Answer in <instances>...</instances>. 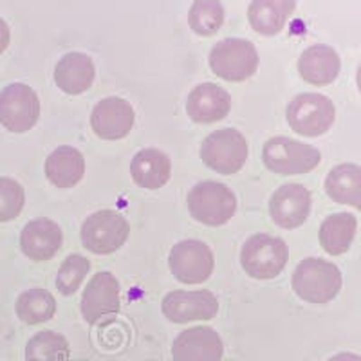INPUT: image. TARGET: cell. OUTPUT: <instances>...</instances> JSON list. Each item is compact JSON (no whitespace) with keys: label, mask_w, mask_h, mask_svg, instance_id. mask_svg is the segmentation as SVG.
Returning <instances> with one entry per match:
<instances>
[{"label":"cell","mask_w":361,"mask_h":361,"mask_svg":"<svg viewBox=\"0 0 361 361\" xmlns=\"http://www.w3.org/2000/svg\"><path fill=\"white\" fill-rule=\"evenodd\" d=\"M341 69L340 56L331 45L316 44L307 47L298 58V73L304 82L316 87L333 83Z\"/></svg>","instance_id":"obj_18"},{"label":"cell","mask_w":361,"mask_h":361,"mask_svg":"<svg viewBox=\"0 0 361 361\" xmlns=\"http://www.w3.org/2000/svg\"><path fill=\"white\" fill-rule=\"evenodd\" d=\"M357 230V221L353 214L329 215L320 226V244L329 255H343L349 250Z\"/></svg>","instance_id":"obj_24"},{"label":"cell","mask_w":361,"mask_h":361,"mask_svg":"<svg viewBox=\"0 0 361 361\" xmlns=\"http://www.w3.org/2000/svg\"><path fill=\"white\" fill-rule=\"evenodd\" d=\"M164 318L173 324H188V322L212 320L219 312V300L208 289L201 291H177L169 293L161 304Z\"/></svg>","instance_id":"obj_12"},{"label":"cell","mask_w":361,"mask_h":361,"mask_svg":"<svg viewBox=\"0 0 361 361\" xmlns=\"http://www.w3.org/2000/svg\"><path fill=\"white\" fill-rule=\"evenodd\" d=\"M134 109L130 103L118 96H111L98 102L90 114V127L102 140H123L134 127Z\"/></svg>","instance_id":"obj_14"},{"label":"cell","mask_w":361,"mask_h":361,"mask_svg":"<svg viewBox=\"0 0 361 361\" xmlns=\"http://www.w3.org/2000/svg\"><path fill=\"white\" fill-rule=\"evenodd\" d=\"M202 163L214 172L231 176L243 169L247 159V141L237 128L215 130L201 145Z\"/></svg>","instance_id":"obj_6"},{"label":"cell","mask_w":361,"mask_h":361,"mask_svg":"<svg viewBox=\"0 0 361 361\" xmlns=\"http://www.w3.org/2000/svg\"><path fill=\"white\" fill-rule=\"evenodd\" d=\"M311 192L305 186L289 183L276 190L269 199V215L283 230H295L311 214Z\"/></svg>","instance_id":"obj_13"},{"label":"cell","mask_w":361,"mask_h":361,"mask_svg":"<svg viewBox=\"0 0 361 361\" xmlns=\"http://www.w3.org/2000/svg\"><path fill=\"white\" fill-rule=\"evenodd\" d=\"M356 83H357V89H360V92H361V66H360V69H357V74H356Z\"/></svg>","instance_id":"obj_32"},{"label":"cell","mask_w":361,"mask_h":361,"mask_svg":"<svg viewBox=\"0 0 361 361\" xmlns=\"http://www.w3.org/2000/svg\"><path fill=\"white\" fill-rule=\"evenodd\" d=\"M172 173L170 157L157 148H143L130 163V176L140 188H163Z\"/></svg>","instance_id":"obj_20"},{"label":"cell","mask_w":361,"mask_h":361,"mask_svg":"<svg viewBox=\"0 0 361 361\" xmlns=\"http://www.w3.org/2000/svg\"><path fill=\"white\" fill-rule=\"evenodd\" d=\"M224 343L212 327H192L177 334L172 345L176 361H221Z\"/></svg>","instance_id":"obj_15"},{"label":"cell","mask_w":361,"mask_h":361,"mask_svg":"<svg viewBox=\"0 0 361 361\" xmlns=\"http://www.w3.org/2000/svg\"><path fill=\"white\" fill-rule=\"evenodd\" d=\"M40 118V99L25 83H11L0 90V123L15 134H24Z\"/></svg>","instance_id":"obj_9"},{"label":"cell","mask_w":361,"mask_h":361,"mask_svg":"<svg viewBox=\"0 0 361 361\" xmlns=\"http://www.w3.org/2000/svg\"><path fill=\"white\" fill-rule=\"evenodd\" d=\"M82 316L87 324H109L119 312V283L109 271L96 273L83 289Z\"/></svg>","instance_id":"obj_11"},{"label":"cell","mask_w":361,"mask_h":361,"mask_svg":"<svg viewBox=\"0 0 361 361\" xmlns=\"http://www.w3.org/2000/svg\"><path fill=\"white\" fill-rule=\"evenodd\" d=\"M69 343L62 334L40 331L25 345V361H67Z\"/></svg>","instance_id":"obj_26"},{"label":"cell","mask_w":361,"mask_h":361,"mask_svg":"<svg viewBox=\"0 0 361 361\" xmlns=\"http://www.w3.org/2000/svg\"><path fill=\"white\" fill-rule=\"evenodd\" d=\"M63 244L60 226L47 217H38L27 222L20 233V247L31 260H51Z\"/></svg>","instance_id":"obj_16"},{"label":"cell","mask_w":361,"mask_h":361,"mask_svg":"<svg viewBox=\"0 0 361 361\" xmlns=\"http://www.w3.org/2000/svg\"><path fill=\"white\" fill-rule=\"evenodd\" d=\"M188 212L195 221L206 226H222L237 212V197L230 188L217 180H202L188 192Z\"/></svg>","instance_id":"obj_5"},{"label":"cell","mask_w":361,"mask_h":361,"mask_svg":"<svg viewBox=\"0 0 361 361\" xmlns=\"http://www.w3.org/2000/svg\"><path fill=\"white\" fill-rule=\"evenodd\" d=\"M9 42H11V31H9V25L6 24L4 18H0V54L8 49Z\"/></svg>","instance_id":"obj_30"},{"label":"cell","mask_w":361,"mask_h":361,"mask_svg":"<svg viewBox=\"0 0 361 361\" xmlns=\"http://www.w3.org/2000/svg\"><path fill=\"white\" fill-rule=\"evenodd\" d=\"M15 311L24 324H44L56 314V300L47 289H29L17 298Z\"/></svg>","instance_id":"obj_25"},{"label":"cell","mask_w":361,"mask_h":361,"mask_svg":"<svg viewBox=\"0 0 361 361\" xmlns=\"http://www.w3.org/2000/svg\"><path fill=\"white\" fill-rule=\"evenodd\" d=\"M289 260V247L282 238L267 233H257L244 243L240 264L251 279H276Z\"/></svg>","instance_id":"obj_3"},{"label":"cell","mask_w":361,"mask_h":361,"mask_svg":"<svg viewBox=\"0 0 361 361\" xmlns=\"http://www.w3.org/2000/svg\"><path fill=\"white\" fill-rule=\"evenodd\" d=\"M288 123L296 134L318 137L333 127L336 118L334 103L324 94L305 92L293 99L286 112Z\"/></svg>","instance_id":"obj_7"},{"label":"cell","mask_w":361,"mask_h":361,"mask_svg":"<svg viewBox=\"0 0 361 361\" xmlns=\"http://www.w3.org/2000/svg\"><path fill=\"white\" fill-rule=\"evenodd\" d=\"M259 53L250 40L226 38L209 51V69L226 82H244L259 69Z\"/></svg>","instance_id":"obj_4"},{"label":"cell","mask_w":361,"mask_h":361,"mask_svg":"<svg viewBox=\"0 0 361 361\" xmlns=\"http://www.w3.org/2000/svg\"><path fill=\"white\" fill-rule=\"evenodd\" d=\"M296 0H251L247 20L257 33L275 37L295 13Z\"/></svg>","instance_id":"obj_21"},{"label":"cell","mask_w":361,"mask_h":361,"mask_svg":"<svg viewBox=\"0 0 361 361\" xmlns=\"http://www.w3.org/2000/svg\"><path fill=\"white\" fill-rule=\"evenodd\" d=\"M188 24L193 33L212 37L224 24V6L221 0H195L190 8Z\"/></svg>","instance_id":"obj_27"},{"label":"cell","mask_w":361,"mask_h":361,"mask_svg":"<svg viewBox=\"0 0 361 361\" xmlns=\"http://www.w3.org/2000/svg\"><path fill=\"white\" fill-rule=\"evenodd\" d=\"M94 62L85 53H67L54 67V83L67 94H82L94 83Z\"/></svg>","instance_id":"obj_19"},{"label":"cell","mask_w":361,"mask_h":361,"mask_svg":"<svg viewBox=\"0 0 361 361\" xmlns=\"http://www.w3.org/2000/svg\"><path fill=\"white\" fill-rule=\"evenodd\" d=\"M90 262L82 255H69L62 262L56 275V288L63 296H69L82 288V282L89 275Z\"/></svg>","instance_id":"obj_28"},{"label":"cell","mask_w":361,"mask_h":361,"mask_svg":"<svg viewBox=\"0 0 361 361\" xmlns=\"http://www.w3.org/2000/svg\"><path fill=\"white\" fill-rule=\"evenodd\" d=\"M293 289L309 304H327L338 296L343 286L336 264L324 259H305L293 273Z\"/></svg>","instance_id":"obj_1"},{"label":"cell","mask_w":361,"mask_h":361,"mask_svg":"<svg viewBox=\"0 0 361 361\" xmlns=\"http://www.w3.org/2000/svg\"><path fill=\"white\" fill-rule=\"evenodd\" d=\"M82 244L96 255H111L127 243L130 224L127 219L112 209H99L89 215L82 226Z\"/></svg>","instance_id":"obj_8"},{"label":"cell","mask_w":361,"mask_h":361,"mask_svg":"<svg viewBox=\"0 0 361 361\" xmlns=\"http://www.w3.org/2000/svg\"><path fill=\"white\" fill-rule=\"evenodd\" d=\"M262 159L269 172L280 176H298L312 172L320 164L322 154L312 145L276 135L264 145Z\"/></svg>","instance_id":"obj_2"},{"label":"cell","mask_w":361,"mask_h":361,"mask_svg":"<svg viewBox=\"0 0 361 361\" xmlns=\"http://www.w3.org/2000/svg\"><path fill=\"white\" fill-rule=\"evenodd\" d=\"M231 111V96L215 83H201L188 94L186 112L195 123H215Z\"/></svg>","instance_id":"obj_17"},{"label":"cell","mask_w":361,"mask_h":361,"mask_svg":"<svg viewBox=\"0 0 361 361\" xmlns=\"http://www.w3.org/2000/svg\"><path fill=\"white\" fill-rule=\"evenodd\" d=\"M169 266L172 275L179 282L195 286V283L206 282L212 276L215 259L208 244L195 238H186L172 247Z\"/></svg>","instance_id":"obj_10"},{"label":"cell","mask_w":361,"mask_h":361,"mask_svg":"<svg viewBox=\"0 0 361 361\" xmlns=\"http://www.w3.org/2000/svg\"><path fill=\"white\" fill-rule=\"evenodd\" d=\"M329 361H361V356L353 353H340L336 356H333Z\"/></svg>","instance_id":"obj_31"},{"label":"cell","mask_w":361,"mask_h":361,"mask_svg":"<svg viewBox=\"0 0 361 361\" xmlns=\"http://www.w3.org/2000/svg\"><path fill=\"white\" fill-rule=\"evenodd\" d=\"M85 173V159L78 148L58 147L45 159V176L56 188H73Z\"/></svg>","instance_id":"obj_22"},{"label":"cell","mask_w":361,"mask_h":361,"mask_svg":"<svg viewBox=\"0 0 361 361\" xmlns=\"http://www.w3.org/2000/svg\"><path fill=\"white\" fill-rule=\"evenodd\" d=\"M25 193L20 183L11 177H0V222H9L22 214Z\"/></svg>","instance_id":"obj_29"},{"label":"cell","mask_w":361,"mask_h":361,"mask_svg":"<svg viewBox=\"0 0 361 361\" xmlns=\"http://www.w3.org/2000/svg\"><path fill=\"white\" fill-rule=\"evenodd\" d=\"M325 192L338 204L361 209V166L353 163L334 166L325 179Z\"/></svg>","instance_id":"obj_23"}]
</instances>
